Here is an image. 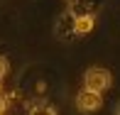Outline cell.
<instances>
[{"mask_svg": "<svg viewBox=\"0 0 120 115\" xmlns=\"http://www.w3.org/2000/svg\"><path fill=\"white\" fill-rule=\"evenodd\" d=\"M27 115H56V110H54V105H49V103L37 100V103H32V105H30Z\"/></svg>", "mask_w": 120, "mask_h": 115, "instance_id": "277c9868", "label": "cell"}, {"mask_svg": "<svg viewBox=\"0 0 120 115\" xmlns=\"http://www.w3.org/2000/svg\"><path fill=\"white\" fill-rule=\"evenodd\" d=\"M108 86H110V71H108V69H103V66H91V69L83 74V88L96 91V93H103Z\"/></svg>", "mask_w": 120, "mask_h": 115, "instance_id": "6da1fadb", "label": "cell"}, {"mask_svg": "<svg viewBox=\"0 0 120 115\" xmlns=\"http://www.w3.org/2000/svg\"><path fill=\"white\" fill-rule=\"evenodd\" d=\"M101 105H103L101 93L88 91V88L79 91V96H76V108H79L81 113H96V110H101Z\"/></svg>", "mask_w": 120, "mask_h": 115, "instance_id": "7a4b0ae2", "label": "cell"}, {"mask_svg": "<svg viewBox=\"0 0 120 115\" xmlns=\"http://www.w3.org/2000/svg\"><path fill=\"white\" fill-rule=\"evenodd\" d=\"M115 115H120V103H118V108H115Z\"/></svg>", "mask_w": 120, "mask_h": 115, "instance_id": "5b68a950", "label": "cell"}, {"mask_svg": "<svg viewBox=\"0 0 120 115\" xmlns=\"http://www.w3.org/2000/svg\"><path fill=\"white\" fill-rule=\"evenodd\" d=\"M74 15H76V12H74ZM93 25H96L93 15H88V12L76 15V34H88V32L93 30Z\"/></svg>", "mask_w": 120, "mask_h": 115, "instance_id": "3957f363", "label": "cell"}]
</instances>
